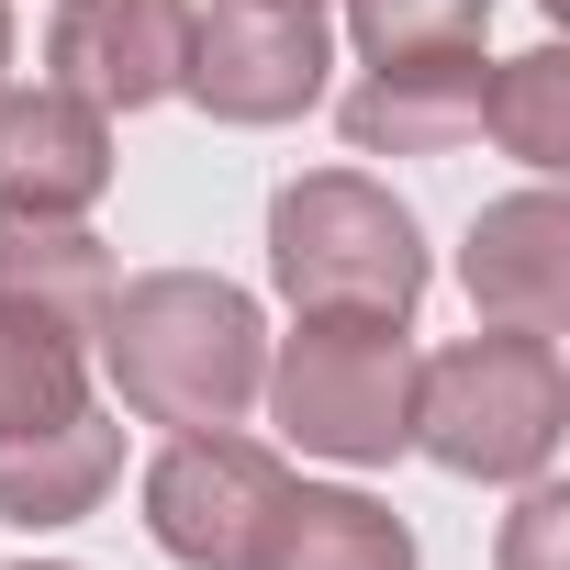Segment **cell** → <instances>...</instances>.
Segmentation results:
<instances>
[{"label":"cell","instance_id":"cell-11","mask_svg":"<svg viewBox=\"0 0 570 570\" xmlns=\"http://www.w3.org/2000/svg\"><path fill=\"white\" fill-rule=\"evenodd\" d=\"M112 246L68 213V224H46V213H0V303L12 314H35V325H57V336H101V314H112Z\"/></svg>","mask_w":570,"mask_h":570},{"label":"cell","instance_id":"cell-8","mask_svg":"<svg viewBox=\"0 0 570 570\" xmlns=\"http://www.w3.org/2000/svg\"><path fill=\"white\" fill-rule=\"evenodd\" d=\"M112 190V112L79 101V90H12L0 79V213H90Z\"/></svg>","mask_w":570,"mask_h":570},{"label":"cell","instance_id":"cell-3","mask_svg":"<svg viewBox=\"0 0 570 570\" xmlns=\"http://www.w3.org/2000/svg\"><path fill=\"white\" fill-rule=\"evenodd\" d=\"M559 425H570V370H559V336H525V325H492L425 358L414 381V448L459 481H537Z\"/></svg>","mask_w":570,"mask_h":570},{"label":"cell","instance_id":"cell-9","mask_svg":"<svg viewBox=\"0 0 570 570\" xmlns=\"http://www.w3.org/2000/svg\"><path fill=\"white\" fill-rule=\"evenodd\" d=\"M459 279L481 325H525V336H559L570 325V202L559 190H514L470 224L459 246Z\"/></svg>","mask_w":570,"mask_h":570},{"label":"cell","instance_id":"cell-20","mask_svg":"<svg viewBox=\"0 0 570 570\" xmlns=\"http://www.w3.org/2000/svg\"><path fill=\"white\" fill-rule=\"evenodd\" d=\"M35 570H57V559H35Z\"/></svg>","mask_w":570,"mask_h":570},{"label":"cell","instance_id":"cell-15","mask_svg":"<svg viewBox=\"0 0 570 570\" xmlns=\"http://www.w3.org/2000/svg\"><path fill=\"white\" fill-rule=\"evenodd\" d=\"M481 124H492L503 157L559 168V157H570V57L537 46V57H514V68H481Z\"/></svg>","mask_w":570,"mask_h":570},{"label":"cell","instance_id":"cell-19","mask_svg":"<svg viewBox=\"0 0 570 570\" xmlns=\"http://www.w3.org/2000/svg\"><path fill=\"white\" fill-rule=\"evenodd\" d=\"M537 12H559V0H537Z\"/></svg>","mask_w":570,"mask_h":570},{"label":"cell","instance_id":"cell-1","mask_svg":"<svg viewBox=\"0 0 570 570\" xmlns=\"http://www.w3.org/2000/svg\"><path fill=\"white\" fill-rule=\"evenodd\" d=\"M101 358H112L124 414L202 436V425H246V403L268 381V325L213 268H146L101 314Z\"/></svg>","mask_w":570,"mask_h":570},{"label":"cell","instance_id":"cell-7","mask_svg":"<svg viewBox=\"0 0 570 570\" xmlns=\"http://www.w3.org/2000/svg\"><path fill=\"white\" fill-rule=\"evenodd\" d=\"M190 12H202V0H57L46 68H57V90H79L101 112H146V101L179 90Z\"/></svg>","mask_w":570,"mask_h":570},{"label":"cell","instance_id":"cell-13","mask_svg":"<svg viewBox=\"0 0 570 570\" xmlns=\"http://www.w3.org/2000/svg\"><path fill=\"white\" fill-rule=\"evenodd\" d=\"M257 570H414V525L370 492H314L292 481L257 537Z\"/></svg>","mask_w":570,"mask_h":570},{"label":"cell","instance_id":"cell-17","mask_svg":"<svg viewBox=\"0 0 570 570\" xmlns=\"http://www.w3.org/2000/svg\"><path fill=\"white\" fill-rule=\"evenodd\" d=\"M559 537H570V492H525L503 525V570H559Z\"/></svg>","mask_w":570,"mask_h":570},{"label":"cell","instance_id":"cell-2","mask_svg":"<svg viewBox=\"0 0 570 570\" xmlns=\"http://www.w3.org/2000/svg\"><path fill=\"white\" fill-rule=\"evenodd\" d=\"M268 279L292 292V314H381L414 325L425 303V235L414 213L358 179V168H314L268 202Z\"/></svg>","mask_w":570,"mask_h":570},{"label":"cell","instance_id":"cell-14","mask_svg":"<svg viewBox=\"0 0 570 570\" xmlns=\"http://www.w3.org/2000/svg\"><path fill=\"white\" fill-rule=\"evenodd\" d=\"M79 403H90V358H79V336H57V325H35V314L0 303V436L57 425V414H79Z\"/></svg>","mask_w":570,"mask_h":570},{"label":"cell","instance_id":"cell-6","mask_svg":"<svg viewBox=\"0 0 570 570\" xmlns=\"http://www.w3.org/2000/svg\"><path fill=\"white\" fill-rule=\"evenodd\" d=\"M279 492H292V470H279L257 436L202 425V436H179L146 470V537L179 570H257V537H268Z\"/></svg>","mask_w":570,"mask_h":570},{"label":"cell","instance_id":"cell-10","mask_svg":"<svg viewBox=\"0 0 570 570\" xmlns=\"http://www.w3.org/2000/svg\"><path fill=\"white\" fill-rule=\"evenodd\" d=\"M481 135V46L448 57H381L347 90V146L358 157H448Z\"/></svg>","mask_w":570,"mask_h":570},{"label":"cell","instance_id":"cell-16","mask_svg":"<svg viewBox=\"0 0 570 570\" xmlns=\"http://www.w3.org/2000/svg\"><path fill=\"white\" fill-rule=\"evenodd\" d=\"M492 0H347V35L381 57H448V46H481Z\"/></svg>","mask_w":570,"mask_h":570},{"label":"cell","instance_id":"cell-5","mask_svg":"<svg viewBox=\"0 0 570 570\" xmlns=\"http://www.w3.org/2000/svg\"><path fill=\"white\" fill-rule=\"evenodd\" d=\"M325 0H213L190 12V57H179V90L213 112V124H292L325 101Z\"/></svg>","mask_w":570,"mask_h":570},{"label":"cell","instance_id":"cell-12","mask_svg":"<svg viewBox=\"0 0 570 570\" xmlns=\"http://www.w3.org/2000/svg\"><path fill=\"white\" fill-rule=\"evenodd\" d=\"M112 481H124V425L90 414V403L57 414V425L0 436V525H79Z\"/></svg>","mask_w":570,"mask_h":570},{"label":"cell","instance_id":"cell-4","mask_svg":"<svg viewBox=\"0 0 570 570\" xmlns=\"http://www.w3.org/2000/svg\"><path fill=\"white\" fill-rule=\"evenodd\" d=\"M414 381H425V358H414L403 325H381V314H303V336H279L257 392H268V414H279L292 448L381 470V459L414 448Z\"/></svg>","mask_w":570,"mask_h":570},{"label":"cell","instance_id":"cell-18","mask_svg":"<svg viewBox=\"0 0 570 570\" xmlns=\"http://www.w3.org/2000/svg\"><path fill=\"white\" fill-rule=\"evenodd\" d=\"M0 68H12V0H0Z\"/></svg>","mask_w":570,"mask_h":570}]
</instances>
